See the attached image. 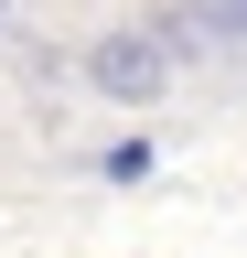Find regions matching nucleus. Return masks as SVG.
<instances>
[{
	"label": "nucleus",
	"mask_w": 247,
	"mask_h": 258,
	"mask_svg": "<svg viewBox=\"0 0 247 258\" xmlns=\"http://www.w3.org/2000/svg\"><path fill=\"white\" fill-rule=\"evenodd\" d=\"M0 22H11V0H0Z\"/></svg>",
	"instance_id": "7ed1b4c3"
},
{
	"label": "nucleus",
	"mask_w": 247,
	"mask_h": 258,
	"mask_svg": "<svg viewBox=\"0 0 247 258\" xmlns=\"http://www.w3.org/2000/svg\"><path fill=\"white\" fill-rule=\"evenodd\" d=\"M161 32H172V43H226V54H247V0H183Z\"/></svg>",
	"instance_id": "f03ea898"
},
{
	"label": "nucleus",
	"mask_w": 247,
	"mask_h": 258,
	"mask_svg": "<svg viewBox=\"0 0 247 258\" xmlns=\"http://www.w3.org/2000/svg\"><path fill=\"white\" fill-rule=\"evenodd\" d=\"M172 64H183V43L161 22H118V32L86 43V97H108V108H161Z\"/></svg>",
	"instance_id": "f257e3e1"
}]
</instances>
